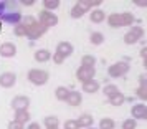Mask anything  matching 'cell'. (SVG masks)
<instances>
[{
    "label": "cell",
    "instance_id": "6da1fadb",
    "mask_svg": "<svg viewBox=\"0 0 147 129\" xmlns=\"http://www.w3.org/2000/svg\"><path fill=\"white\" fill-rule=\"evenodd\" d=\"M20 20H22V14L18 10V3L12 2V0H7V10H5V14L2 17V22L10 23V25L15 27L17 23H20Z\"/></svg>",
    "mask_w": 147,
    "mask_h": 129
},
{
    "label": "cell",
    "instance_id": "7a4b0ae2",
    "mask_svg": "<svg viewBox=\"0 0 147 129\" xmlns=\"http://www.w3.org/2000/svg\"><path fill=\"white\" fill-rule=\"evenodd\" d=\"M50 76L45 70H40V68H32L28 71V81L35 84V86H43L45 83H48Z\"/></svg>",
    "mask_w": 147,
    "mask_h": 129
},
{
    "label": "cell",
    "instance_id": "3957f363",
    "mask_svg": "<svg viewBox=\"0 0 147 129\" xmlns=\"http://www.w3.org/2000/svg\"><path fill=\"white\" fill-rule=\"evenodd\" d=\"M127 73H129V63H126V61H116L114 65L107 68V75L111 78H121Z\"/></svg>",
    "mask_w": 147,
    "mask_h": 129
},
{
    "label": "cell",
    "instance_id": "277c9868",
    "mask_svg": "<svg viewBox=\"0 0 147 129\" xmlns=\"http://www.w3.org/2000/svg\"><path fill=\"white\" fill-rule=\"evenodd\" d=\"M142 36H144V28L142 27H131L129 32L124 35V43L126 45H136Z\"/></svg>",
    "mask_w": 147,
    "mask_h": 129
},
{
    "label": "cell",
    "instance_id": "5b68a950",
    "mask_svg": "<svg viewBox=\"0 0 147 129\" xmlns=\"http://www.w3.org/2000/svg\"><path fill=\"white\" fill-rule=\"evenodd\" d=\"M38 23L41 25H45L47 28L50 27H55L56 23H58V17L53 14V12H48V10H40V14H38Z\"/></svg>",
    "mask_w": 147,
    "mask_h": 129
},
{
    "label": "cell",
    "instance_id": "8992f818",
    "mask_svg": "<svg viewBox=\"0 0 147 129\" xmlns=\"http://www.w3.org/2000/svg\"><path fill=\"white\" fill-rule=\"evenodd\" d=\"M47 30L48 28L45 27V25H41V23H35V25H32V27H28L27 28V35L25 36H28L30 40H38V38H41L43 35L47 33Z\"/></svg>",
    "mask_w": 147,
    "mask_h": 129
},
{
    "label": "cell",
    "instance_id": "52a82bcc",
    "mask_svg": "<svg viewBox=\"0 0 147 129\" xmlns=\"http://www.w3.org/2000/svg\"><path fill=\"white\" fill-rule=\"evenodd\" d=\"M10 104H12L13 111H28V108H30V98L25 95H18L12 99Z\"/></svg>",
    "mask_w": 147,
    "mask_h": 129
},
{
    "label": "cell",
    "instance_id": "ba28073f",
    "mask_svg": "<svg viewBox=\"0 0 147 129\" xmlns=\"http://www.w3.org/2000/svg\"><path fill=\"white\" fill-rule=\"evenodd\" d=\"M94 75H96V70L94 68H86V66H80L76 70V78L78 81L83 84V83L89 81V80H94Z\"/></svg>",
    "mask_w": 147,
    "mask_h": 129
},
{
    "label": "cell",
    "instance_id": "9c48e42d",
    "mask_svg": "<svg viewBox=\"0 0 147 129\" xmlns=\"http://www.w3.org/2000/svg\"><path fill=\"white\" fill-rule=\"evenodd\" d=\"M131 114H132V119L136 121H144L147 119V108L144 103H137L131 108Z\"/></svg>",
    "mask_w": 147,
    "mask_h": 129
},
{
    "label": "cell",
    "instance_id": "30bf717a",
    "mask_svg": "<svg viewBox=\"0 0 147 129\" xmlns=\"http://www.w3.org/2000/svg\"><path fill=\"white\" fill-rule=\"evenodd\" d=\"M74 51V47L69 43V41H60L58 45H56V51L55 53L63 56V58H68V56H71Z\"/></svg>",
    "mask_w": 147,
    "mask_h": 129
},
{
    "label": "cell",
    "instance_id": "8fae6325",
    "mask_svg": "<svg viewBox=\"0 0 147 129\" xmlns=\"http://www.w3.org/2000/svg\"><path fill=\"white\" fill-rule=\"evenodd\" d=\"M17 83V76H15V73H12V71H5V73H2L0 75V86L2 88H13V84Z\"/></svg>",
    "mask_w": 147,
    "mask_h": 129
},
{
    "label": "cell",
    "instance_id": "7c38bea8",
    "mask_svg": "<svg viewBox=\"0 0 147 129\" xmlns=\"http://www.w3.org/2000/svg\"><path fill=\"white\" fill-rule=\"evenodd\" d=\"M17 55V47H15L12 41H3L0 45V56L3 58H12Z\"/></svg>",
    "mask_w": 147,
    "mask_h": 129
},
{
    "label": "cell",
    "instance_id": "4fadbf2b",
    "mask_svg": "<svg viewBox=\"0 0 147 129\" xmlns=\"http://www.w3.org/2000/svg\"><path fill=\"white\" fill-rule=\"evenodd\" d=\"M86 12H88V8L84 7L81 2H76V3L73 5V8L69 10V15H71V18H81Z\"/></svg>",
    "mask_w": 147,
    "mask_h": 129
},
{
    "label": "cell",
    "instance_id": "5bb4252c",
    "mask_svg": "<svg viewBox=\"0 0 147 129\" xmlns=\"http://www.w3.org/2000/svg\"><path fill=\"white\" fill-rule=\"evenodd\" d=\"M76 122H78V126H80V129L81 128H86V129H89L91 126H93V122H94V118L91 114H88V113H84V114H81L78 119H76Z\"/></svg>",
    "mask_w": 147,
    "mask_h": 129
},
{
    "label": "cell",
    "instance_id": "9a60e30c",
    "mask_svg": "<svg viewBox=\"0 0 147 129\" xmlns=\"http://www.w3.org/2000/svg\"><path fill=\"white\" fill-rule=\"evenodd\" d=\"M81 101H83V96H81L80 91H69V95H68V98H66V103L69 106L76 108V106L81 104Z\"/></svg>",
    "mask_w": 147,
    "mask_h": 129
},
{
    "label": "cell",
    "instance_id": "2e32d148",
    "mask_svg": "<svg viewBox=\"0 0 147 129\" xmlns=\"http://www.w3.org/2000/svg\"><path fill=\"white\" fill-rule=\"evenodd\" d=\"M83 91L88 93V95H94V93L99 91V83L96 81V80H89V81L83 83Z\"/></svg>",
    "mask_w": 147,
    "mask_h": 129
},
{
    "label": "cell",
    "instance_id": "e0dca14e",
    "mask_svg": "<svg viewBox=\"0 0 147 129\" xmlns=\"http://www.w3.org/2000/svg\"><path fill=\"white\" fill-rule=\"evenodd\" d=\"M51 60V53L45 50V48H41V50H36L35 51V61L36 63H47V61Z\"/></svg>",
    "mask_w": 147,
    "mask_h": 129
},
{
    "label": "cell",
    "instance_id": "ac0fdd59",
    "mask_svg": "<svg viewBox=\"0 0 147 129\" xmlns=\"http://www.w3.org/2000/svg\"><path fill=\"white\" fill-rule=\"evenodd\" d=\"M89 20L93 22V23H102V22L106 20V14H104L101 8L91 10V14H89Z\"/></svg>",
    "mask_w": 147,
    "mask_h": 129
},
{
    "label": "cell",
    "instance_id": "d6986e66",
    "mask_svg": "<svg viewBox=\"0 0 147 129\" xmlns=\"http://www.w3.org/2000/svg\"><path fill=\"white\" fill-rule=\"evenodd\" d=\"M107 23H109L111 28L124 27V25H122V17H121V14H111L109 17H107Z\"/></svg>",
    "mask_w": 147,
    "mask_h": 129
},
{
    "label": "cell",
    "instance_id": "ffe728a7",
    "mask_svg": "<svg viewBox=\"0 0 147 129\" xmlns=\"http://www.w3.org/2000/svg\"><path fill=\"white\" fill-rule=\"evenodd\" d=\"M13 121L20 122V124H27V122H30V113L28 111H15V118Z\"/></svg>",
    "mask_w": 147,
    "mask_h": 129
},
{
    "label": "cell",
    "instance_id": "44dd1931",
    "mask_svg": "<svg viewBox=\"0 0 147 129\" xmlns=\"http://www.w3.org/2000/svg\"><path fill=\"white\" fill-rule=\"evenodd\" d=\"M81 66L96 68V58H94L93 55H83V56H81Z\"/></svg>",
    "mask_w": 147,
    "mask_h": 129
},
{
    "label": "cell",
    "instance_id": "7402d4cb",
    "mask_svg": "<svg viewBox=\"0 0 147 129\" xmlns=\"http://www.w3.org/2000/svg\"><path fill=\"white\" fill-rule=\"evenodd\" d=\"M68 95H69V88H66V86H58L55 89V96L58 101H66Z\"/></svg>",
    "mask_w": 147,
    "mask_h": 129
},
{
    "label": "cell",
    "instance_id": "603a6c76",
    "mask_svg": "<svg viewBox=\"0 0 147 129\" xmlns=\"http://www.w3.org/2000/svg\"><path fill=\"white\" fill-rule=\"evenodd\" d=\"M126 103V96L122 95V93H116L114 96H111L109 98V104H113V106H122Z\"/></svg>",
    "mask_w": 147,
    "mask_h": 129
},
{
    "label": "cell",
    "instance_id": "cb8c5ba5",
    "mask_svg": "<svg viewBox=\"0 0 147 129\" xmlns=\"http://www.w3.org/2000/svg\"><path fill=\"white\" fill-rule=\"evenodd\" d=\"M43 124H45V128L47 129H55V128H58L60 121H58L56 116H47V118L43 119Z\"/></svg>",
    "mask_w": 147,
    "mask_h": 129
},
{
    "label": "cell",
    "instance_id": "d4e9b609",
    "mask_svg": "<svg viewBox=\"0 0 147 129\" xmlns=\"http://www.w3.org/2000/svg\"><path fill=\"white\" fill-rule=\"evenodd\" d=\"M89 41L93 45H102L104 43V35L101 33V32H93V33L89 35Z\"/></svg>",
    "mask_w": 147,
    "mask_h": 129
},
{
    "label": "cell",
    "instance_id": "484cf974",
    "mask_svg": "<svg viewBox=\"0 0 147 129\" xmlns=\"http://www.w3.org/2000/svg\"><path fill=\"white\" fill-rule=\"evenodd\" d=\"M58 7H60V0H43V10L53 12Z\"/></svg>",
    "mask_w": 147,
    "mask_h": 129
},
{
    "label": "cell",
    "instance_id": "4316f807",
    "mask_svg": "<svg viewBox=\"0 0 147 129\" xmlns=\"http://www.w3.org/2000/svg\"><path fill=\"white\" fill-rule=\"evenodd\" d=\"M114 128H116V122L111 118H102L99 121V129H114Z\"/></svg>",
    "mask_w": 147,
    "mask_h": 129
},
{
    "label": "cell",
    "instance_id": "83f0119b",
    "mask_svg": "<svg viewBox=\"0 0 147 129\" xmlns=\"http://www.w3.org/2000/svg\"><path fill=\"white\" fill-rule=\"evenodd\" d=\"M36 22H38V20H36L35 17H32V15H22L20 23H22L25 28H28V27H32V25H35Z\"/></svg>",
    "mask_w": 147,
    "mask_h": 129
},
{
    "label": "cell",
    "instance_id": "f1b7e54d",
    "mask_svg": "<svg viewBox=\"0 0 147 129\" xmlns=\"http://www.w3.org/2000/svg\"><path fill=\"white\" fill-rule=\"evenodd\" d=\"M121 17H122V25L124 27H131L136 22V18H134V15L131 12H124V14H121Z\"/></svg>",
    "mask_w": 147,
    "mask_h": 129
},
{
    "label": "cell",
    "instance_id": "f546056e",
    "mask_svg": "<svg viewBox=\"0 0 147 129\" xmlns=\"http://www.w3.org/2000/svg\"><path fill=\"white\" fill-rule=\"evenodd\" d=\"M102 93H104L107 98H111V96H114L116 93H119V89H117L116 84H106V86L102 88Z\"/></svg>",
    "mask_w": 147,
    "mask_h": 129
},
{
    "label": "cell",
    "instance_id": "4dcf8cb0",
    "mask_svg": "<svg viewBox=\"0 0 147 129\" xmlns=\"http://www.w3.org/2000/svg\"><path fill=\"white\" fill-rule=\"evenodd\" d=\"M81 3H83V5H84V7L88 8V10H89V8L96 10V8H98V7L101 5V0H83Z\"/></svg>",
    "mask_w": 147,
    "mask_h": 129
},
{
    "label": "cell",
    "instance_id": "1f68e13d",
    "mask_svg": "<svg viewBox=\"0 0 147 129\" xmlns=\"http://www.w3.org/2000/svg\"><path fill=\"white\" fill-rule=\"evenodd\" d=\"M136 96L140 98L142 101H146V99H147V86H146V84H140L139 88L136 89Z\"/></svg>",
    "mask_w": 147,
    "mask_h": 129
},
{
    "label": "cell",
    "instance_id": "d6a6232c",
    "mask_svg": "<svg viewBox=\"0 0 147 129\" xmlns=\"http://www.w3.org/2000/svg\"><path fill=\"white\" fill-rule=\"evenodd\" d=\"M137 128V121L132 119V118H129L126 121H122V129H136Z\"/></svg>",
    "mask_w": 147,
    "mask_h": 129
},
{
    "label": "cell",
    "instance_id": "836d02e7",
    "mask_svg": "<svg viewBox=\"0 0 147 129\" xmlns=\"http://www.w3.org/2000/svg\"><path fill=\"white\" fill-rule=\"evenodd\" d=\"M13 33L17 35V36H25V35H27V28L23 27L22 23H17L13 27Z\"/></svg>",
    "mask_w": 147,
    "mask_h": 129
},
{
    "label": "cell",
    "instance_id": "e575fe53",
    "mask_svg": "<svg viewBox=\"0 0 147 129\" xmlns=\"http://www.w3.org/2000/svg\"><path fill=\"white\" fill-rule=\"evenodd\" d=\"M65 129H80V126H78L76 119H68V121H65Z\"/></svg>",
    "mask_w": 147,
    "mask_h": 129
},
{
    "label": "cell",
    "instance_id": "d590c367",
    "mask_svg": "<svg viewBox=\"0 0 147 129\" xmlns=\"http://www.w3.org/2000/svg\"><path fill=\"white\" fill-rule=\"evenodd\" d=\"M8 129H25V126L20 124V122H17V121H10L8 122Z\"/></svg>",
    "mask_w": 147,
    "mask_h": 129
},
{
    "label": "cell",
    "instance_id": "8d00e7d4",
    "mask_svg": "<svg viewBox=\"0 0 147 129\" xmlns=\"http://www.w3.org/2000/svg\"><path fill=\"white\" fill-rule=\"evenodd\" d=\"M5 10H7V0H0V20L5 14Z\"/></svg>",
    "mask_w": 147,
    "mask_h": 129
},
{
    "label": "cell",
    "instance_id": "74e56055",
    "mask_svg": "<svg viewBox=\"0 0 147 129\" xmlns=\"http://www.w3.org/2000/svg\"><path fill=\"white\" fill-rule=\"evenodd\" d=\"M51 58H53V61L55 63H56V65H61V63H63V61H65V58H63V56H60V55H51Z\"/></svg>",
    "mask_w": 147,
    "mask_h": 129
},
{
    "label": "cell",
    "instance_id": "f35d334b",
    "mask_svg": "<svg viewBox=\"0 0 147 129\" xmlns=\"http://www.w3.org/2000/svg\"><path fill=\"white\" fill-rule=\"evenodd\" d=\"M134 5H136V7H147V2L146 0H134Z\"/></svg>",
    "mask_w": 147,
    "mask_h": 129
},
{
    "label": "cell",
    "instance_id": "ab89813d",
    "mask_svg": "<svg viewBox=\"0 0 147 129\" xmlns=\"http://www.w3.org/2000/svg\"><path fill=\"white\" fill-rule=\"evenodd\" d=\"M25 129H41V128H40V124H38V122H30Z\"/></svg>",
    "mask_w": 147,
    "mask_h": 129
},
{
    "label": "cell",
    "instance_id": "60d3db41",
    "mask_svg": "<svg viewBox=\"0 0 147 129\" xmlns=\"http://www.w3.org/2000/svg\"><path fill=\"white\" fill-rule=\"evenodd\" d=\"M20 3L22 5H25V7H32V5L35 3V0H22Z\"/></svg>",
    "mask_w": 147,
    "mask_h": 129
},
{
    "label": "cell",
    "instance_id": "b9f144b4",
    "mask_svg": "<svg viewBox=\"0 0 147 129\" xmlns=\"http://www.w3.org/2000/svg\"><path fill=\"white\" fill-rule=\"evenodd\" d=\"M146 55H147V50H146V48H142V50H140V56H142V61H146Z\"/></svg>",
    "mask_w": 147,
    "mask_h": 129
},
{
    "label": "cell",
    "instance_id": "7bdbcfd3",
    "mask_svg": "<svg viewBox=\"0 0 147 129\" xmlns=\"http://www.w3.org/2000/svg\"><path fill=\"white\" fill-rule=\"evenodd\" d=\"M139 81H140V84H146V75H140L139 76Z\"/></svg>",
    "mask_w": 147,
    "mask_h": 129
},
{
    "label": "cell",
    "instance_id": "ee69618b",
    "mask_svg": "<svg viewBox=\"0 0 147 129\" xmlns=\"http://www.w3.org/2000/svg\"><path fill=\"white\" fill-rule=\"evenodd\" d=\"M0 30H2V23H0Z\"/></svg>",
    "mask_w": 147,
    "mask_h": 129
},
{
    "label": "cell",
    "instance_id": "f6af8a7d",
    "mask_svg": "<svg viewBox=\"0 0 147 129\" xmlns=\"http://www.w3.org/2000/svg\"><path fill=\"white\" fill-rule=\"evenodd\" d=\"M55 129H58V128H55Z\"/></svg>",
    "mask_w": 147,
    "mask_h": 129
},
{
    "label": "cell",
    "instance_id": "bcb514c9",
    "mask_svg": "<svg viewBox=\"0 0 147 129\" xmlns=\"http://www.w3.org/2000/svg\"><path fill=\"white\" fill-rule=\"evenodd\" d=\"M89 129H93V128H89Z\"/></svg>",
    "mask_w": 147,
    "mask_h": 129
}]
</instances>
